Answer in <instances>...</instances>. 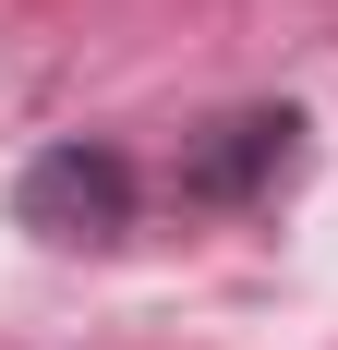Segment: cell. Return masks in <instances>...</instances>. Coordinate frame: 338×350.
<instances>
[{
	"mask_svg": "<svg viewBox=\"0 0 338 350\" xmlns=\"http://www.w3.org/2000/svg\"><path fill=\"white\" fill-rule=\"evenodd\" d=\"M290 170H302V109H230V121L181 133L169 193H181V206H266Z\"/></svg>",
	"mask_w": 338,
	"mask_h": 350,
	"instance_id": "2",
	"label": "cell"
},
{
	"mask_svg": "<svg viewBox=\"0 0 338 350\" xmlns=\"http://www.w3.org/2000/svg\"><path fill=\"white\" fill-rule=\"evenodd\" d=\"M133 206H145L133 157H121V145H97V133L36 145L25 181H12V217H25L36 242H61V254H109L121 230H133Z\"/></svg>",
	"mask_w": 338,
	"mask_h": 350,
	"instance_id": "1",
	"label": "cell"
}]
</instances>
